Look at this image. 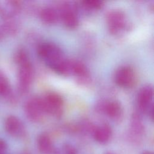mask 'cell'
Wrapping results in <instances>:
<instances>
[{"label": "cell", "mask_w": 154, "mask_h": 154, "mask_svg": "<svg viewBox=\"0 0 154 154\" xmlns=\"http://www.w3.org/2000/svg\"><path fill=\"white\" fill-rule=\"evenodd\" d=\"M4 33L8 34H14L17 31V25L14 18L4 20V22L1 26Z\"/></svg>", "instance_id": "e0dca14e"}, {"label": "cell", "mask_w": 154, "mask_h": 154, "mask_svg": "<svg viewBox=\"0 0 154 154\" xmlns=\"http://www.w3.org/2000/svg\"><path fill=\"white\" fill-rule=\"evenodd\" d=\"M27 117L33 122H38L46 114L41 97H32L29 99L25 105Z\"/></svg>", "instance_id": "5b68a950"}, {"label": "cell", "mask_w": 154, "mask_h": 154, "mask_svg": "<svg viewBox=\"0 0 154 154\" xmlns=\"http://www.w3.org/2000/svg\"><path fill=\"white\" fill-rule=\"evenodd\" d=\"M59 13L52 7L44 8L40 12L41 19L46 23L51 24L56 22L58 19Z\"/></svg>", "instance_id": "5bb4252c"}, {"label": "cell", "mask_w": 154, "mask_h": 154, "mask_svg": "<svg viewBox=\"0 0 154 154\" xmlns=\"http://www.w3.org/2000/svg\"><path fill=\"white\" fill-rule=\"evenodd\" d=\"M18 87L20 92L25 93L29 90L33 78V68L29 60L18 64Z\"/></svg>", "instance_id": "7a4b0ae2"}, {"label": "cell", "mask_w": 154, "mask_h": 154, "mask_svg": "<svg viewBox=\"0 0 154 154\" xmlns=\"http://www.w3.org/2000/svg\"><path fill=\"white\" fill-rule=\"evenodd\" d=\"M132 128L134 132L140 134L143 131V126L138 115L135 114L132 118Z\"/></svg>", "instance_id": "ac0fdd59"}, {"label": "cell", "mask_w": 154, "mask_h": 154, "mask_svg": "<svg viewBox=\"0 0 154 154\" xmlns=\"http://www.w3.org/2000/svg\"><path fill=\"white\" fill-rule=\"evenodd\" d=\"M6 131L13 137H20L24 133V126L21 120L15 116H10L5 121Z\"/></svg>", "instance_id": "30bf717a"}, {"label": "cell", "mask_w": 154, "mask_h": 154, "mask_svg": "<svg viewBox=\"0 0 154 154\" xmlns=\"http://www.w3.org/2000/svg\"><path fill=\"white\" fill-rule=\"evenodd\" d=\"M37 147L42 154H55L56 152L50 137L45 134L38 137Z\"/></svg>", "instance_id": "7c38bea8"}, {"label": "cell", "mask_w": 154, "mask_h": 154, "mask_svg": "<svg viewBox=\"0 0 154 154\" xmlns=\"http://www.w3.org/2000/svg\"><path fill=\"white\" fill-rule=\"evenodd\" d=\"M55 153L58 154H76V150L72 145L70 144H64L58 151Z\"/></svg>", "instance_id": "ffe728a7"}, {"label": "cell", "mask_w": 154, "mask_h": 154, "mask_svg": "<svg viewBox=\"0 0 154 154\" xmlns=\"http://www.w3.org/2000/svg\"><path fill=\"white\" fill-rule=\"evenodd\" d=\"M22 154H30V153H28V152H23V153H22Z\"/></svg>", "instance_id": "d4e9b609"}, {"label": "cell", "mask_w": 154, "mask_h": 154, "mask_svg": "<svg viewBox=\"0 0 154 154\" xmlns=\"http://www.w3.org/2000/svg\"><path fill=\"white\" fill-rule=\"evenodd\" d=\"M116 83L123 88H131L135 82V75L129 66H123L118 69L115 73Z\"/></svg>", "instance_id": "8992f818"}, {"label": "cell", "mask_w": 154, "mask_h": 154, "mask_svg": "<svg viewBox=\"0 0 154 154\" xmlns=\"http://www.w3.org/2000/svg\"><path fill=\"white\" fill-rule=\"evenodd\" d=\"M153 90L150 85L142 87L137 96V103L140 110L145 114L150 116L153 119Z\"/></svg>", "instance_id": "277c9868"}, {"label": "cell", "mask_w": 154, "mask_h": 154, "mask_svg": "<svg viewBox=\"0 0 154 154\" xmlns=\"http://www.w3.org/2000/svg\"><path fill=\"white\" fill-rule=\"evenodd\" d=\"M4 32H3V30H2V27H1V26H0V40L2 39V37H3V35H4Z\"/></svg>", "instance_id": "7402d4cb"}, {"label": "cell", "mask_w": 154, "mask_h": 154, "mask_svg": "<svg viewBox=\"0 0 154 154\" xmlns=\"http://www.w3.org/2000/svg\"><path fill=\"white\" fill-rule=\"evenodd\" d=\"M108 28L112 34H117L126 26L125 14L121 10H114L110 11L107 15Z\"/></svg>", "instance_id": "52a82bcc"}, {"label": "cell", "mask_w": 154, "mask_h": 154, "mask_svg": "<svg viewBox=\"0 0 154 154\" xmlns=\"http://www.w3.org/2000/svg\"><path fill=\"white\" fill-rule=\"evenodd\" d=\"M11 93L9 81L5 73L0 70V95L8 96Z\"/></svg>", "instance_id": "2e32d148"}, {"label": "cell", "mask_w": 154, "mask_h": 154, "mask_svg": "<svg viewBox=\"0 0 154 154\" xmlns=\"http://www.w3.org/2000/svg\"><path fill=\"white\" fill-rule=\"evenodd\" d=\"M111 129L107 125H103L96 128L94 131V140L100 144L107 143L111 136Z\"/></svg>", "instance_id": "4fadbf2b"}, {"label": "cell", "mask_w": 154, "mask_h": 154, "mask_svg": "<svg viewBox=\"0 0 154 154\" xmlns=\"http://www.w3.org/2000/svg\"><path fill=\"white\" fill-rule=\"evenodd\" d=\"M83 5L89 9H99L103 5V2L99 0H88L82 2Z\"/></svg>", "instance_id": "d6986e66"}, {"label": "cell", "mask_w": 154, "mask_h": 154, "mask_svg": "<svg viewBox=\"0 0 154 154\" xmlns=\"http://www.w3.org/2000/svg\"><path fill=\"white\" fill-rule=\"evenodd\" d=\"M99 109L103 111L108 117L113 119H119L123 113L120 103L116 100H111L102 103Z\"/></svg>", "instance_id": "8fae6325"}, {"label": "cell", "mask_w": 154, "mask_h": 154, "mask_svg": "<svg viewBox=\"0 0 154 154\" xmlns=\"http://www.w3.org/2000/svg\"><path fill=\"white\" fill-rule=\"evenodd\" d=\"M71 74L75 75L80 79H85L88 77V72L86 66L78 61H72Z\"/></svg>", "instance_id": "9a60e30c"}, {"label": "cell", "mask_w": 154, "mask_h": 154, "mask_svg": "<svg viewBox=\"0 0 154 154\" xmlns=\"http://www.w3.org/2000/svg\"><path fill=\"white\" fill-rule=\"evenodd\" d=\"M104 154H114V153L111 152H105Z\"/></svg>", "instance_id": "cb8c5ba5"}, {"label": "cell", "mask_w": 154, "mask_h": 154, "mask_svg": "<svg viewBox=\"0 0 154 154\" xmlns=\"http://www.w3.org/2000/svg\"><path fill=\"white\" fill-rule=\"evenodd\" d=\"M46 113L59 117L62 114L63 100L60 95L50 92L42 98Z\"/></svg>", "instance_id": "3957f363"}, {"label": "cell", "mask_w": 154, "mask_h": 154, "mask_svg": "<svg viewBox=\"0 0 154 154\" xmlns=\"http://www.w3.org/2000/svg\"><path fill=\"white\" fill-rule=\"evenodd\" d=\"M20 4L15 1H0V16L4 19H13L19 12Z\"/></svg>", "instance_id": "ba28073f"}, {"label": "cell", "mask_w": 154, "mask_h": 154, "mask_svg": "<svg viewBox=\"0 0 154 154\" xmlns=\"http://www.w3.org/2000/svg\"><path fill=\"white\" fill-rule=\"evenodd\" d=\"M7 145L5 141L0 139V154H6Z\"/></svg>", "instance_id": "44dd1931"}, {"label": "cell", "mask_w": 154, "mask_h": 154, "mask_svg": "<svg viewBox=\"0 0 154 154\" xmlns=\"http://www.w3.org/2000/svg\"><path fill=\"white\" fill-rule=\"evenodd\" d=\"M59 16L64 25L69 28H74L78 24L77 14L75 10L69 4H64L60 8Z\"/></svg>", "instance_id": "9c48e42d"}, {"label": "cell", "mask_w": 154, "mask_h": 154, "mask_svg": "<svg viewBox=\"0 0 154 154\" xmlns=\"http://www.w3.org/2000/svg\"><path fill=\"white\" fill-rule=\"evenodd\" d=\"M37 54L52 70L61 75L66 73L67 59L64 58L61 50L56 45L49 42L43 43L38 46Z\"/></svg>", "instance_id": "6da1fadb"}, {"label": "cell", "mask_w": 154, "mask_h": 154, "mask_svg": "<svg viewBox=\"0 0 154 154\" xmlns=\"http://www.w3.org/2000/svg\"><path fill=\"white\" fill-rule=\"evenodd\" d=\"M142 154H153V153L150 151H144L143 152Z\"/></svg>", "instance_id": "603a6c76"}]
</instances>
